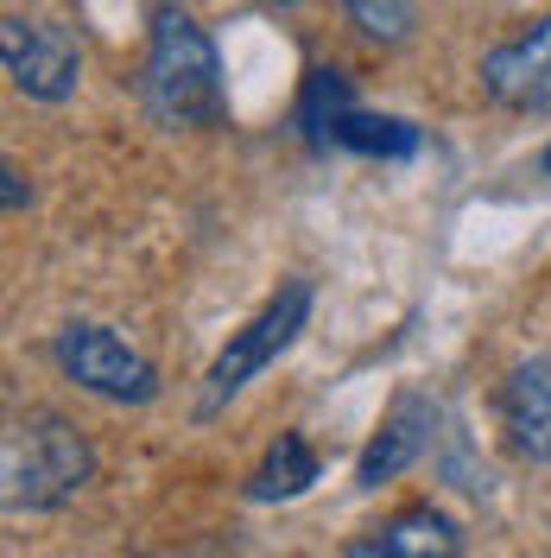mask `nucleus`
<instances>
[{
	"label": "nucleus",
	"mask_w": 551,
	"mask_h": 558,
	"mask_svg": "<svg viewBox=\"0 0 551 558\" xmlns=\"http://www.w3.org/2000/svg\"><path fill=\"white\" fill-rule=\"evenodd\" d=\"M139 102L159 128H216L222 121V64L209 33L184 7H159L146 33V64H139Z\"/></svg>",
	"instance_id": "nucleus-1"
},
{
	"label": "nucleus",
	"mask_w": 551,
	"mask_h": 558,
	"mask_svg": "<svg viewBox=\"0 0 551 558\" xmlns=\"http://www.w3.org/2000/svg\"><path fill=\"white\" fill-rule=\"evenodd\" d=\"M0 476H7V508L20 514H45V508H64L70 495H83L96 476V451L83 445V432L58 413H38L7 425V445H0Z\"/></svg>",
	"instance_id": "nucleus-2"
},
{
	"label": "nucleus",
	"mask_w": 551,
	"mask_h": 558,
	"mask_svg": "<svg viewBox=\"0 0 551 558\" xmlns=\"http://www.w3.org/2000/svg\"><path fill=\"white\" fill-rule=\"evenodd\" d=\"M310 299H317V292H310V279H285V286H279L273 299H267L260 312L247 317L242 330L229 337V349H222V355L209 362L197 413L216 418L222 407H229V400H235V393H242L247 381H254V375H267V368H273L279 355H285V349L298 343V330L310 324Z\"/></svg>",
	"instance_id": "nucleus-3"
},
{
	"label": "nucleus",
	"mask_w": 551,
	"mask_h": 558,
	"mask_svg": "<svg viewBox=\"0 0 551 558\" xmlns=\"http://www.w3.org/2000/svg\"><path fill=\"white\" fill-rule=\"evenodd\" d=\"M58 368H64L70 381L83 387V393H96V400H114V407H146L152 393H159V368L139 355L127 337H114L108 324H64L58 330Z\"/></svg>",
	"instance_id": "nucleus-4"
},
{
	"label": "nucleus",
	"mask_w": 551,
	"mask_h": 558,
	"mask_svg": "<svg viewBox=\"0 0 551 558\" xmlns=\"http://www.w3.org/2000/svg\"><path fill=\"white\" fill-rule=\"evenodd\" d=\"M0 64L13 76L20 96L33 102H70L76 83H83V51L64 26L51 20H26V13H7L0 26Z\"/></svg>",
	"instance_id": "nucleus-5"
},
{
	"label": "nucleus",
	"mask_w": 551,
	"mask_h": 558,
	"mask_svg": "<svg viewBox=\"0 0 551 558\" xmlns=\"http://www.w3.org/2000/svg\"><path fill=\"white\" fill-rule=\"evenodd\" d=\"M476 76H482V96L501 102L507 114L551 121V13L532 20L526 33H514L507 45H494Z\"/></svg>",
	"instance_id": "nucleus-6"
},
{
	"label": "nucleus",
	"mask_w": 551,
	"mask_h": 558,
	"mask_svg": "<svg viewBox=\"0 0 551 558\" xmlns=\"http://www.w3.org/2000/svg\"><path fill=\"white\" fill-rule=\"evenodd\" d=\"M431 425H438V407L425 400V393H393V407L380 413L375 438H368V451H362V463H355V488H380L393 483L406 463H418V451L431 445Z\"/></svg>",
	"instance_id": "nucleus-7"
},
{
	"label": "nucleus",
	"mask_w": 551,
	"mask_h": 558,
	"mask_svg": "<svg viewBox=\"0 0 551 558\" xmlns=\"http://www.w3.org/2000/svg\"><path fill=\"white\" fill-rule=\"evenodd\" d=\"M501 425L526 463H551V349L526 355L501 381Z\"/></svg>",
	"instance_id": "nucleus-8"
},
{
	"label": "nucleus",
	"mask_w": 551,
	"mask_h": 558,
	"mask_svg": "<svg viewBox=\"0 0 551 558\" xmlns=\"http://www.w3.org/2000/svg\"><path fill=\"white\" fill-rule=\"evenodd\" d=\"M355 558H450L463 553V526L438 508H400L375 539H355Z\"/></svg>",
	"instance_id": "nucleus-9"
},
{
	"label": "nucleus",
	"mask_w": 551,
	"mask_h": 558,
	"mask_svg": "<svg viewBox=\"0 0 551 558\" xmlns=\"http://www.w3.org/2000/svg\"><path fill=\"white\" fill-rule=\"evenodd\" d=\"M317 483V451L305 445V432H279V445L260 457V470L247 476V495L254 501H292Z\"/></svg>",
	"instance_id": "nucleus-10"
},
{
	"label": "nucleus",
	"mask_w": 551,
	"mask_h": 558,
	"mask_svg": "<svg viewBox=\"0 0 551 558\" xmlns=\"http://www.w3.org/2000/svg\"><path fill=\"white\" fill-rule=\"evenodd\" d=\"M330 146L380 153V159H406V153H418V128L400 121V114H362V108H348L343 121H336V140H330Z\"/></svg>",
	"instance_id": "nucleus-11"
},
{
	"label": "nucleus",
	"mask_w": 551,
	"mask_h": 558,
	"mask_svg": "<svg viewBox=\"0 0 551 558\" xmlns=\"http://www.w3.org/2000/svg\"><path fill=\"white\" fill-rule=\"evenodd\" d=\"M348 76L343 70H310L305 76V96H298V128H305V140L323 153L330 140H336V121L348 114Z\"/></svg>",
	"instance_id": "nucleus-12"
},
{
	"label": "nucleus",
	"mask_w": 551,
	"mask_h": 558,
	"mask_svg": "<svg viewBox=\"0 0 551 558\" xmlns=\"http://www.w3.org/2000/svg\"><path fill=\"white\" fill-rule=\"evenodd\" d=\"M348 7V26L380 45V51H393V45H406L418 26V0H343Z\"/></svg>",
	"instance_id": "nucleus-13"
},
{
	"label": "nucleus",
	"mask_w": 551,
	"mask_h": 558,
	"mask_svg": "<svg viewBox=\"0 0 551 558\" xmlns=\"http://www.w3.org/2000/svg\"><path fill=\"white\" fill-rule=\"evenodd\" d=\"M273 7H298V0H273Z\"/></svg>",
	"instance_id": "nucleus-14"
},
{
	"label": "nucleus",
	"mask_w": 551,
	"mask_h": 558,
	"mask_svg": "<svg viewBox=\"0 0 551 558\" xmlns=\"http://www.w3.org/2000/svg\"><path fill=\"white\" fill-rule=\"evenodd\" d=\"M546 172H551V153H546Z\"/></svg>",
	"instance_id": "nucleus-15"
}]
</instances>
